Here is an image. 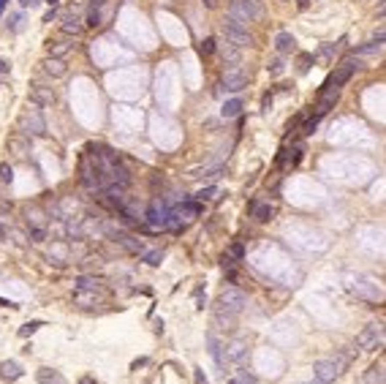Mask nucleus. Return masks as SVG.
<instances>
[{
	"label": "nucleus",
	"instance_id": "obj_1",
	"mask_svg": "<svg viewBox=\"0 0 386 384\" xmlns=\"http://www.w3.org/2000/svg\"><path fill=\"white\" fill-rule=\"evenodd\" d=\"M223 36H226V41L231 44V46H237V49L253 46V36L248 33V25H242L240 19L228 17V14H226V19H223Z\"/></svg>",
	"mask_w": 386,
	"mask_h": 384
},
{
	"label": "nucleus",
	"instance_id": "obj_2",
	"mask_svg": "<svg viewBox=\"0 0 386 384\" xmlns=\"http://www.w3.org/2000/svg\"><path fill=\"white\" fill-rule=\"evenodd\" d=\"M19 131L25 134L27 139L30 136H44L46 134V120H44V115L38 112V109H25V112L19 115Z\"/></svg>",
	"mask_w": 386,
	"mask_h": 384
},
{
	"label": "nucleus",
	"instance_id": "obj_3",
	"mask_svg": "<svg viewBox=\"0 0 386 384\" xmlns=\"http://www.w3.org/2000/svg\"><path fill=\"white\" fill-rule=\"evenodd\" d=\"M228 17H234V19H240L242 25H248L250 19L261 17V6H258L256 0H231V6H228Z\"/></svg>",
	"mask_w": 386,
	"mask_h": 384
},
{
	"label": "nucleus",
	"instance_id": "obj_4",
	"mask_svg": "<svg viewBox=\"0 0 386 384\" xmlns=\"http://www.w3.org/2000/svg\"><path fill=\"white\" fill-rule=\"evenodd\" d=\"M248 305V294L237 286H226L220 292V308H226L228 313H240Z\"/></svg>",
	"mask_w": 386,
	"mask_h": 384
},
{
	"label": "nucleus",
	"instance_id": "obj_5",
	"mask_svg": "<svg viewBox=\"0 0 386 384\" xmlns=\"http://www.w3.org/2000/svg\"><path fill=\"white\" fill-rule=\"evenodd\" d=\"M383 343V327L381 324H367L357 335V349H375Z\"/></svg>",
	"mask_w": 386,
	"mask_h": 384
},
{
	"label": "nucleus",
	"instance_id": "obj_6",
	"mask_svg": "<svg viewBox=\"0 0 386 384\" xmlns=\"http://www.w3.org/2000/svg\"><path fill=\"white\" fill-rule=\"evenodd\" d=\"M169 213H171V210H169L166 205L155 202V205L147 210V215H144V218H147V224L153 226V229H166V226H169Z\"/></svg>",
	"mask_w": 386,
	"mask_h": 384
},
{
	"label": "nucleus",
	"instance_id": "obj_7",
	"mask_svg": "<svg viewBox=\"0 0 386 384\" xmlns=\"http://www.w3.org/2000/svg\"><path fill=\"white\" fill-rule=\"evenodd\" d=\"M313 373H316V381H318V384H332L340 371H337L335 360H318V363L313 365Z\"/></svg>",
	"mask_w": 386,
	"mask_h": 384
},
{
	"label": "nucleus",
	"instance_id": "obj_8",
	"mask_svg": "<svg viewBox=\"0 0 386 384\" xmlns=\"http://www.w3.org/2000/svg\"><path fill=\"white\" fill-rule=\"evenodd\" d=\"M357 68H359V60H353V58L343 60L340 66H337V71H335L332 76H329V82H332L335 88H343V85L353 76V71H357Z\"/></svg>",
	"mask_w": 386,
	"mask_h": 384
},
{
	"label": "nucleus",
	"instance_id": "obj_9",
	"mask_svg": "<svg viewBox=\"0 0 386 384\" xmlns=\"http://www.w3.org/2000/svg\"><path fill=\"white\" fill-rule=\"evenodd\" d=\"M54 90L52 88H44V85H33L30 88V101H33V106H52L54 104Z\"/></svg>",
	"mask_w": 386,
	"mask_h": 384
},
{
	"label": "nucleus",
	"instance_id": "obj_10",
	"mask_svg": "<svg viewBox=\"0 0 386 384\" xmlns=\"http://www.w3.org/2000/svg\"><path fill=\"white\" fill-rule=\"evenodd\" d=\"M245 85H248V79H245V74H240V71H226L223 79H220V88L231 90V93H240Z\"/></svg>",
	"mask_w": 386,
	"mask_h": 384
},
{
	"label": "nucleus",
	"instance_id": "obj_11",
	"mask_svg": "<svg viewBox=\"0 0 386 384\" xmlns=\"http://www.w3.org/2000/svg\"><path fill=\"white\" fill-rule=\"evenodd\" d=\"M74 300L79 305H101L104 303V294H98V289H76Z\"/></svg>",
	"mask_w": 386,
	"mask_h": 384
},
{
	"label": "nucleus",
	"instance_id": "obj_12",
	"mask_svg": "<svg viewBox=\"0 0 386 384\" xmlns=\"http://www.w3.org/2000/svg\"><path fill=\"white\" fill-rule=\"evenodd\" d=\"M245 354H248V341H242V338L231 341L226 346V360H228V363H240Z\"/></svg>",
	"mask_w": 386,
	"mask_h": 384
},
{
	"label": "nucleus",
	"instance_id": "obj_13",
	"mask_svg": "<svg viewBox=\"0 0 386 384\" xmlns=\"http://www.w3.org/2000/svg\"><path fill=\"white\" fill-rule=\"evenodd\" d=\"M275 46H278V52L280 54H286V52H294V46H296V38L288 33V30H283V33L275 36Z\"/></svg>",
	"mask_w": 386,
	"mask_h": 384
},
{
	"label": "nucleus",
	"instance_id": "obj_14",
	"mask_svg": "<svg viewBox=\"0 0 386 384\" xmlns=\"http://www.w3.org/2000/svg\"><path fill=\"white\" fill-rule=\"evenodd\" d=\"M9 150L17 155V158H25V155L30 153V142L25 139V134H22V136H11L9 139Z\"/></svg>",
	"mask_w": 386,
	"mask_h": 384
},
{
	"label": "nucleus",
	"instance_id": "obj_15",
	"mask_svg": "<svg viewBox=\"0 0 386 384\" xmlns=\"http://www.w3.org/2000/svg\"><path fill=\"white\" fill-rule=\"evenodd\" d=\"M36 379H38V384H66L60 371H52V368H38Z\"/></svg>",
	"mask_w": 386,
	"mask_h": 384
},
{
	"label": "nucleus",
	"instance_id": "obj_16",
	"mask_svg": "<svg viewBox=\"0 0 386 384\" xmlns=\"http://www.w3.org/2000/svg\"><path fill=\"white\" fill-rule=\"evenodd\" d=\"M41 66H44V71L49 76H54V79H57V76H66V63L57 60V58H46Z\"/></svg>",
	"mask_w": 386,
	"mask_h": 384
},
{
	"label": "nucleus",
	"instance_id": "obj_17",
	"mask_svg": "<svg viewBox=\"0 0 386 384\" xmlns=\"http://www.w3.org/2000/svg\"><path fill=\"white\" fill-rule=\"evenodd\" d=\"M0 376H3L6 381H17L19 376H22V368L14 363V360H6V363L0 365Z\"/></svg>",
	"mask_w": 386,
	"mask_h": 384
},
{
	"label": "nucleus",
	"instance_id": "obj_18",
	"mask_svg": "<svg viewBox=\"0 0 386 384\" xmlns=\"http://www.w3.org/2000/svg\"><path fill=\"white\" fill-rule=\"evenodd\" d=\"M46 49H49V58L63 60V58L71 52V44H68V41H49V44H46Z\"/></svg>",
	"mask_w": 386,
	"mask_h": 384
},
{
	"label": "nucleus",
	"instance_id": "obj_19",
	"mask_svg": "<svg viewBox=\"0 0 386 384\" xmlns=\"http://www.w3.org/2000/svg\"><path fill=\"white\" fill-rule=\"evenodd\" d=\"M250 213H253L256 221L266 224V221H270V218L275 215V207H272V205H253V207H250Z\"/></svg>",
	"mask_w": 386,
	"mask_h": 384
},
{
	"label": "nucleus",
	"instance_id": "obj_20",
	"mask_svg": "<svg viewBox=\"0 0 386 384\" xmlns=\"http://www.w3.org/2000/svg\"><path fill=\"white\" fill-rule=\"evenodd\" d=\"M240 112H242V101H240V98L226 101V104H223V109H220V115H223V117H237Z\"/></svg>",
	"mask_w": 386,
	"mask_h": 384
},
{
	"label": "nucleus",
	"instance_id": "obj_21",
	"mask_svg": "<svg viewBox=\"0 0 386 384\" xmlns=\"http://www.w3.org/2000/svg\"><path fill=\"white\" fill-rule=\"evenodd\" d=\"M63 33H71V36H79V33H82V22H79V19H76V17H71V14H68V17H66V19H63Z\"/></svg>",
	"mask_w": 386,
	"mask_h": 384
},
{
	"label": "nucleus",
	"instance_id": "obj_22",
	"mask_svg": "<svg viewBox=\"0 0 386 384\" xmlns=\"http://www.w3.org/2000/svg\"><path fill=\"white\" fill-rule=\"evenodd\" d=\"M381 46H383V38H373V41L357 46V54H375V52H381Z\"/></svg>",
	"mask_w": 386,
	"mask_h": 384
},
{
	"label": "nucleus",
	"instance_id": "obj_23",
	"mask_svg": "<svg viewBox=\"0 0 386 384\" xmlns=\"http://www.w3.org/2000/svg\"><path fill=\"white\" fill-rule=\"evenodd\" d=\"M117 242H120V245H125L128 251H133V254H139V251H144L141 248V242H136L131 237V234H123V232H117Z\"/></svg>",
	"mask_w": 386,
	"mask_h": 384
},
{
	"label": "nucleus",
	"instance_id": "obj_24",
	"mask_svg": "<svg viewBox=\"0 0 386 384\" xmlns=\"http://www.w3.org/2000/svg\"><path fill=\"white\" fill-rule=\"evenodd\" d=\"M27 224L30 226H38V229H44L46 226V218H44V213L38 207H33V210H27Z\"/></svg>",
	"mask_w": 386,
	"mask_h": 384
},
{
	"label": "nucleus",
	"instance_id": "obj_25",
	"mask_svg": "<svg viewBox=\"0 0 386 384\" xmlns=\"http://www.w3.org/2000/svg\"><path fill=\"white\" fill-rule=\"evenodd\" d=\"M220 54H223V63H237V60H240L237 46H231V44H226L223 49H220Z\"/></svg>",
	"mask_w": 386,
	"mask_h": 384
},
{
	"label": "nucleus",
	"instance_id": "obj_26",
	"mask_svg": "<svg viewBox=\"0 0 386 384\" xmlns=\"http://www.w3.org/2000/svg\"><path fill=\"white\" fill-rule=\"evenodd\" d=\"M98 278H90V276H82V278H76V289H98Z\"/></svg>",
	"mask_w": 386,
	"mask_h": 384
},
{
	"label": "nucleus",
	"instance_id": "obj_27",
	"mask_svg": "<svg viewBox=\"0 0 386 384\" xmlns=\"http://www.w3.org/2000/svg\"><path fill=\"white\" fill-rule=\"evenodd\" d=\"M367 381H373V384H383V365H375V368H370V373H367Z\"/></svg>",
	"mask_w": 386,
	"mask_h": 384
},
{
	"label": "nucleus",
	"instance_id": "obj_28",
	"mask_svg": "<svg viewBox=\"0 0 386 384\" xmlns=\"http://www.w3.org/2000/svg\"><path fill=\"white\" fill-rule=\"evenodd\" d=\"M101 25V9H93L90 6V11H87V28H98Z\"/></svg>",
	"mask_w": 386,
	"mask_h": 384
},
{
	"label": "nucleus",
	"instance_id": "obj_29",
	"mask_svg": "<svg viewBox=\"0 0 386 384\" xmlns=\"http://www.w3.org/2000/svg\"><path fill=\"white\" fill-rule=\"evenodd\" d=\"M318 120H321V117H318V115H313V117H310V120H305V125H302V134H305V136H310V134H313V131H316V125H318Z\"/></svg>",
	"mask_w": 386,
	"mask_h": 384
},
{
	"label": "nucleus",
	"instance_id": "obj_30",
	"mask_svg": "<svg viewBox=\"0 0 386 384\" xmlns=\"http://www.w3.org/2000/svg\"><path fill=\"white\" fill-rule=\"evenodd\" d=\"M11 180H14V172H11V167H9V163H3V167H0V183H9L11 185Z\"/></svg>",
	"mask_w": 386,
	"mask_h": 384
},
{
	"label": "nucleus",
	"instance_id": "obj_31",
	"mask_svg": "<svg viewBox=\"0 0 386 384\" xmlns=\"http://www.w3.org/2000/svg\"><path fill=\"white\" fill-rule=\"evenodd\" d=\"M215 194H218V188H201V191L196 194V199H199V202H210V199H215Z\"/></svg>",
	"mask_w": 386,
	"mask_h": 384
},
{
	"label": "nucleus",
	"instance_id": "obj_32",
	"mask_svg": "<svg viewBox=\"0 0 386 384\" xmlns=\"http://www.w3.org/2000/svg\"><path fill=\"white\" fill-rule=\"evenodd\" d=\"M161 259H163L161 251H147V254H144V262L153 264V267H155V264H161Z\"/></svg>",
	"mask_w": 386,
	"mask_h": 384
},
{
	"label": "nucleus",
	"instance_id": "obj_33",
	"mask_svg": "<svg viewBox=\"0 0 386 384\" xmlns=\"http://www.w3.org/2000/svg\"><path fill=\"white\" fill-rule=\"evenodd\" d=\"M38 327H41V322H27L25 327H19V335H22V338H27V335H33Z\"/></svg>",
	"mask_w": 386,
	"mask_h": 384
},
{
	"label": "nucleus",
	"instance_id": "obj_34",
	"mask_svg": "<svg viewBox=\"0 0 386 384\" xmlns=\"http://www.w3.org/2000/svg\"><path fill=\"white\" fill-rule=\"evenodd\" d=\"M30 240H33V242H44V240H46V229H38V226H30Z\"/></svg>",
	"mask_w": 386,
	"mask_h": 384
},
{
	"label": "nucleus",
	"instance_id": "obj_35",
	"mask_svg": "<svg viewBox=\"0 0 386 384\" xmlns=\"http://www.w3.org/2000/svg\"><path fill=\"white\" fill-rule=\"evenodd\" d=\"M245 256V248L240 245V242H234L231 248H228V259H242Z\"/></svg>",
	"mask_w": 386,
	"mask_h": 384
},
{
	"label": "nucleus",
	"instance_id": "obj_36",
	"mask_svg": "<svg viewBox=\"0 0 386 384\" xmlns=\"http://www.w3.org/2000/svg\"><path fill=\"white\" fill-rule=\"evenodd\" d=\"M266 68H270V74L280 76V74H283V68H286V66H283V60H280V58H275V60H272V63H270V66H266Z\"/></svg>",
	"mask_w": 386,
	"mask_h": 384
},
{
	"label": "nucleus",
	"instance_id": "obj_37",
	"mask_svg": "<svg viewBox=\"0 0 386 384\" xmlns=\"http://www.w3.org/2000/svg\"><path fill=\"white\" fill-rule=\"evenodd\" d=\"M210 354L220 363V346H218V341H215V335H210Z\"/></svg>",
	"mask_w": 386,
	"mask_h": 384
},
{
	"label": "nucleus",
	"instance_id": "obj_38",
	"mask_svg": "<svg viewBox=\"0 0 386 384\" xmlns=\"http://www.w3.org/2000/svg\"><path fill=\"white\" fill-rule=\"evenodd\" d=\"M201 52H204V54H212V52H215V38H204V41H201Z\"/></svg>",
	"mask_w": 386,
	"mask_h": 384
},
{
	"label": "nucleus",
	"instance_id": "obj_39",
	"mask_svg": "<svg viewBox=\"0 0 386 384\" xmlns=\"http://www.w3.org/2000/svg\"><path fill=\"white\" fill-rule=\"evenodd\" d=\"M310 60H313L310 54L302 52V54H299V68H302V71H307V68H310Z\"/></svg>",
	"mask_w": 386,
	"mask_h": 384
},
{
	"label": "nucleus",
	"instance_id": "obj_40",
	"mask_svg": "<svg viewBox=\"0 0 386 384\" xmlns=\"http://www.w3.org/2000/svg\"><path fill=\"white\" fill-rule=\"evenodd\" d=\"M193 376H196V384H210V381H207V376L201 373V368H196V371H193Z\"/></svg>",
	"mask_w": 386,
	"mask_h": 384
},
{
	"label": "nucleus",
	"instance_id": "obj_41",
	"mask_svg": "<svg viewBox=\"0 0 386 384\" xmlns=\"http://www.w3.org/2000/svg\"><path fill=\"white\" fill-rule=\"evenodd\" d=\"M240 379H242V381H248V384H256V379H253V376H250L248 371H242V373H240Z\"/></svg>",
	"mask_w": 386,
	"mask_h": 384
},
{
	"label": "nucleus",
	"instance_id": "obj_42",
	"mask_svg": "<svg viewBox=\"0 0 386 384\" xmlns=\"http://www.w3.org/2000/svg\"><path fill=\"white\" fill-rule=\"evenodd\" d=\"M79 384H98V381L93 379V376H82V379H79Z\"/></svg>",
	"mask_w": 386,
	"mask_h": 384
},
{
	"label": "nucleus",
	"instance_id": "obj_43",
	"mask_svg": "<svg viewBox=\"0 0 386 384\" xmlns=\"http://www.w3.org/2000/svg\"><path fill=\"white\" fill-rule=\"evenodd\" d=\"M204 6H207V9H215V6H218V0H204Z\"/></svg>",
	"mask_w": 386,
	"mask_h": 384
},
{
	"label": "nucleus",
	"instance_id": "obj_44",
	"mask_svg": "<svg viewBox=\"0 0 386 384\" xmlns=\"http://www.w3.org/2000/svg\"><path fill=\"white\" fill-rule=\"evenodd\" d=\"M104 3H106V0H93V9H101Z\"/></svg>",
	"mask_w": 386,
	"mask_h": 384
},
{
	"label": "nucleus",
	"instance_id": "obj_45",
	"mask_svg": "<svg viewBox=\"0 0 386 384\" xmlns=\"http://www.w3.org/2000/svg\"><path fill=\"white\" fill-rule=\"evenodd\" d=\"M36 3V0H19V6H25V9H27V6H33Z\"/></svg>",
	"mask_w": 386,
	"mask_h": 384
},
{
	"label": "nucleus",
	"instance_id": "obj_46",
	"mask_svg": "<svg viewBox=\"0 0 386 384\" xmlns=\"http://www.w3.org/2000/svg\"><path fill=\"white\" fill-rule=\"evenodd\" d=\"M6 3H9V0H0V17H3V9H6Z\"/></svg>",
	"mask_w": 386,
	"mask_h": 384
},
{
	"label": "nucleus",
	"instance_id": "obj_47",
	"mask_svg": "<svg viewBox=\"0 0 386 384\" xmlns=\"http://www.w3.org/2000/svg\"><path fill=\"white\" fill-rule=\"evenodd\" d=\"M46 3H49V6H57V3H60V0H46Z\"/></svg>",
	"mask_w": 386,
	"mask_h": 384
},
{
	"label": "nucleus",
	"instance_id": "obj_48",
	"mask_svg": "<svg viewBox=\"0 0 386 384\" xmlns=\"http://www.w3.org/2000/svg\"><path fill=\"white\" fill-rule=\"evenodd\" d=\"M299 3H302V6H305V3H307V0H299Z\"/></svg>",
	"mask_w": 386,
	"mask_h": 384
},
{
	"label": "nucleus",
	"instance_id": "obj_49",
	"mask_svg": "<svg viewBox=\"0 0 386 384\" xmlns=\"http://www.w3.org/2000/svg\"><path fill=\"white\" fill-rule=\"evenodd\" d=\"M231 384H240V381H231Z\"/></svg>",
	"mask_w": 386,
	"mask_h": 384
},
{
	"label": "nucleus",
	"instance_id": "obj_50",
	"mask_svg": "<svg viewBox=\"0 0 386 384\" xmlns=\"http://www.w3.org/2000/svg\"><path fill=\"white\" fill-rule=\"evenodd\" d=\"M256 3H258V0H256Z\"/></svg>",
	"mask_w": 386,
	"mask_h": 384
}]
</instances>
